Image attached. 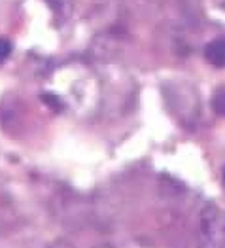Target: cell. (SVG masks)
Instances as JSON below:
<instances>
[{
    "mask_svg": "<svg viewBox=\"0 0 225 248\" xmlns=\"http://www.w3.org/2000/svg\"><path fill=\"white\" fill-rule=\"evenodd\" d=\"M224 184H225V170H224Z\"/></svg>",
    "mask_w": 225,
    "mask_h": 248,
    "instance_id": "277c9868",
    "label": "cell"
},
{
    "mask_svg": "<svg viewBox=\"0 0 225 248\" xmlns=\"http://www.w3.org/2000/svg\"><path fill=\"white\" fill-rule=\"evenodd\" d=\"M214 110L218 112V114H222L225 116V87H222L216 95H214Z\"/></svg>",
    "mask_w": 225,
    "mask_h": 248,
    "instance_id": "7a4b0ae2",
    "label": "cell"
},
{
    "mask_svg": "<svg viewBox=\"0 0 225 248\" xmlns=\"http://www.w3.org/2000/svg\"><path fill=\"white\" fill-rule=\"evenodd\" d=\"M12 53V44L6 38H0V62H4Z\"/></svg>",
    "mask_w": 225,
    "mask_h": 248,
    "instance_id": "3957f363",
    "label": "cell"
},
{
    "mask_svg": "<svg viewBox=\"0 0 225 248\" xmlns=\"http://www.w3.org/2000/svg\"><path fill=\"white\" fill-rule=\"evenodd\" d=\"M205 57L212 66L224 68L225 66V38H218V40L210 42L205 49Z\"/></svg>",
    "mask_w": 225,
    "mask_h": 248,
    "instance_id": "6da1fadb",
    "label": "cell"
}]
</instances>
